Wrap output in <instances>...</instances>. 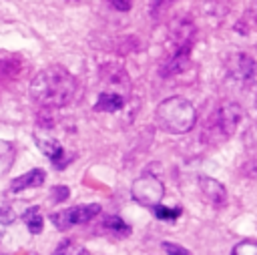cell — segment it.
I'll return each mask as SVG.
<instances>
[{"mask_svg": "<svg viewBox=\"0 0 257 255\" xmlns=\"http://www.w3.org/2000/svg\"><path fill=\"white\" fill-rule=\"evenodd\" d=\"M191 66V52L185 50H173L171 56L167 58V62L161 66V76L169 78V76H177L181 72H185Z\"/></svg>", "mask_w": 257, "mask_h": 255, "instance_id": "9", "label": "cell"}, {"mask_svg": "<svg viewBox=\"0 0 257 255\" xmlns=\"http://www.w3.org/2000/svg\"><path fill=\"white\" fill-rule=\"evenodd\" d=\"M157 124L173 135H185L195 126L197 120V110L193 102H189L183 96H169L165 98L157 110H155Z\"/></svg>", "mask_w": 257, "mask_h": 255, "instance_id": "2", "label": "cell"}, {"mask_svg": "<svg viewBox=\"0 0 257 255\" xmlns=\"http://www.w3.org/2000/svg\"><path fill=\"white\" fill-rule=\"evenodd\" d=\"M199 189L205 197V201L215 207V209H223L227 205V189L221 181L213 179V177H207V175H201L199 177Z\"/></svg>", "mask_w": 257, "mask_h": 255, "instance_id": "7", "label": "cell"}, {"mask_svg": "<svg viewBox=\"0 0 257 255\" xmlns=\"http://www.w3.org/2000/svg\"><path fill=\"white\" fill-rule=\"evenodd\" d=\"M122 106H124V98L116 92H100L94 102V110L98 112H116Z\"/></svg>", "mask_w": 257, "mask_h": 255, "instance_id": "12", "label": "cell"}, {"mask_svg": "<svg viewBox=\"0 0 257 255\" xmlns=\"http://www.w3.org/2000/svg\"><path fill=\"white\" fill-rule=\"evenodd\" d=\"M227 66L231 70V74L239 80H251L255 76V70H257V64L253 60V56L245 54V52H239V54H231L227 58Z\"/></svg>", "mask_w": 257, "mask_h": 255, "instance_id": "8", "label": "cell"}, {"mask_svg": "<svg viewBox=\"0 0 257 255\" xmlns=\"http://www.w3.org/2000/svg\"><path fill=\"white\" fill-rule=\"evenodd\" d=\"M249 14H251V16H253V20L257 22V0L253 2V6H251V12H249Z\"/></svg>", "mask_w": 257, "mask_h": 255, "instance_id": "24", "label": "cell"}, {"mask_svg": "<svg viewBox=\"0 0 257 255\" xmlns=\"http://www.w3.org/2000/svg\"><path fill=\"white\" fill-rule=\"evenodd\" d=\"M163 249H165L167 255H191L185 247H181V245H177V243H171V241H165V243H163Z\"/></svg>", "mask_w": 257, "mask_h": 255, "instance_id": "21", "label": "cell"}, {"mask_svg": "<svg viewBox=\"0 0 257 255\" xmlns=\"http://www.w3.org/2000/svg\"><path fill=\"white\" fill-rule=\"evenodd\" d=\"M98 213H100V205H96V203H90V205H76V207H70V209H62V211L52 213V215H50V221L54 223L56 229L64 231V229H68V227L84 225V223L92 221Z\"/></svg>", "mask_w": 257, "mask_h": 255, "instance_id": "5", "label": "cell"}, {"mask_svg": "<svg viewBox=\"0 0 257 255\" xmlns=\"http://www.w3.org/2000/svg\"><path fill=\"white\" fill-rule=\"evenodd\" d=\"M112 6H114L116 10H120V12H126V10H131L133 0H112Z\"/></svg>", "mask_w": 257, "mask_h": 255, "instance_id": "23", "label": "cell"}, {"mask_svg": "<svg viewBox=\"0 0 257 255\" xmlns=\"http://www.w3.org/2000/svg\"><path fill=\"white\" fill-rule=\"evenodd\" d=\"M241 106L233 100H225L221 102L209 116H207V122H205V129H203V139L207 143H221L225 139H229L239 122H241Z\"/></svg>", "mask_w": 257, "mask_h": 255, "instance_id": "3", "label": "cell"}, {"mask_svg": "<svg viewBox=\"0 0 257 255\" xmlns=\"http://www.w3.org/2000/svg\"><path fill=\"white\" fill-rule=\"evenodd\" d=\"M233 255H257V243L255 241H241L233 247Z\"/></svg>", "mask_w": 257, "mask_h": 255, "instance_id": "18", "label": "cell"}, {"mask_svg": "<svg viewBox=\"0 0 257 255\" xmlns=\"http://www.w3.org/2000/svg\"><path fill=\"white\" fill-rule=\"evenodd\" d=\"M175 2H177V0H151V16H153L155 20H159L161 16L167 14V10H169Z\"/></svg>", "mask_w": 257, "mask_h": 255, "instance_id": "16", "label": "cell"}, {"mask_svg": "<svg viewBox=\"0 0 257 255\" xmlns=\"http://www.w3.org/2000/svg\"><path fill=\"white\" fill-rule=\"evenodd\" d=\"M169 40L173 50H185L191 52L193 40H195V22L187 16H177L169 24Z\"/></svg>", "mask_w": 257, "mask_h": 255, "instance_id": "6", "label": "cell"}, {"mask_svg": "<svg viewBox=\"0 0 257 255\" xmlns=\"http://www.w3.org/2000/svg\"><path fill=\"white\" fill-rule=\"evenodd\" d=\"M74 255H90V253H88V251H86V249H84V247H78V249H76V253H74Z\"/></svg>", "mask_w": 257, "mask_h": 255, "instance_id": "25", "label": "cell"}, {"mask_svg": "<svg viewBox=\"0 0 257 255\" xmlns=\"http://www.w3.org/2000/svg\"><path fill=\"white\" fill-rule=\"evenodd\" d=\"M22 219H24V223H26V227H28V231H30L32 235H38V233L42 231L44 219H42V213H40L38 207H30V209H26L24 215H22Z\"/></svg>", "mask_w": 257, "mask_h": 255, "instance_id": "14", "label": "cell"}, {"mask_svg": "<svg viewBox=\"0 0 257 255\" xmlns=\"http://www.w3.org/2000/svg\"><path fill=\"white\" fill-rule=\"evenodd\" d=\"M50 197H52V201H54V203H62L64 199H68V187H64V185L54 187Z\"/></svg>", "mask_w": 257, "mask_h": 255, "instance_id": "22", "label": "cell"}, {"mask_svg": "<svg viewBox=\"0 0 257 255\" xmlns=\"http://www.w3.org/2000/svg\"><path fill=\"white\" fill-rule=\"evenodd\" d=\"M14 219H16L14 209H10V207H2V209H0V239L4 237L6 229L12 225V221H14Z\"/></svg>", "mask_w": 257, "mask_h": 255, "instance_id": "17", "label": "cell"}, {"mask_svg": "<svg viewBox=\"0 0 257 255\" xmlns=\"http://www.w3.org/2000/svg\"><path fill=\"white\" fill-rule=\"evenodd\" d=\"M76 94V78L58 64L46 66L34 74L30 96L42 108H62Z\"/></svg>", "mask_w": 257, "mask_h": 255, "instance_id": "1", "label": "cell"}, {"mask_svg": "<svg viewBox=\"0 0 257 255\" xmlns=\"http://www.w3.org/2000/svg\"><path fill=\"white\" fill-rule=\"evenodd\" d=\"M131 195L139 205L155 209L161 205V201L165 197V185L155 175H141L133 181Z\"/></svg>", "mask_w": 257, "mask_h": 255, "instance_id": "4", "label": "cell"}, {"mask_svg": "<svg viewBox=\"0 0 257 255\" xmlns=\"http://www.w3.org/2000/svg\"><path fill=\"white\" fill-rule=\"evenodd\" d=\"M14 157H16L14 145L0 139V177L10 171V167H12V163H14Z\"/></svg>", "mask_w": 257, "mask_h": 255, "instance_id": "13", "label": "cell"}, {"mask_svg": "<svg viewBox=\"0 0 257 255\" xmlns=\"http://www.w3.org/2000/svg\"><path fill=\"white\" fill-rule=\"evenodd\" d=\"M80 245H76L74 241H62L58 247H56V251H54V255H74L76 253V249H78Z\"/></svg>", "mask_w": 257, "mask_h": 255, "instance_id": "20", "label": "cell"}, {"mask_svg": "<svg viewBox=\"0 0 257 255\" xmlns=\"http://www.w3.org/2000/svg\"><path fill=\"white\" fill-rule=\"evenodd\" d=\"M102 227L106 229V231H110L112 235H120V237H124V235H128L131 233V227L120 219V217H106L104 219V223H102Z\"/></svg>", "mask_w": 257, "mask_h": 255, "instance_id": "15", "label": "cell"}, {"mask_svg": "<svg viewBox=\"0 0 257 255\" xmlns=\"http://www.w3.org/2000/svg\"><path fill=\"white\" fill-rule=\"evenodd\" d=\"M46 179V173L42 169H32L16 179H12L10 183V193H22L24 189H34V187H40Z\"/></svg>", "mask_w": 257, "mask_h": 255, "instance_id": "11", "label": "cell"}, {"mask_svg": "<svg viewBox=\"0 0 257 255\" xmlns=\"http://www.w3.org/2000/svg\"><path fill=\"white\" fill-rule=\"evenodd\" d=\"M36 143H38V149L52 161V165L56 169H62L66 165V155H64V149L58 141H54L50 137H38L36 135Z\"/></svg>", "mask_w": 257, "mask_h": 255, "instance_id": "10", "label": "cell"}, {"mask_svg": "<svg viewBox=\"0 0 257 255\" xmlns=\"http://www.w3.org/2000/svg\"><path fill=\"white\" fill-rule=\"evenodd\" d=\"M155 215L159 219H177L181 215V207H163V205H159V207H155Z\"/></svg>", "mask_w": 257, "mask_h": 255, "instance_id": "19", "label": "cell"}]
</instances>
